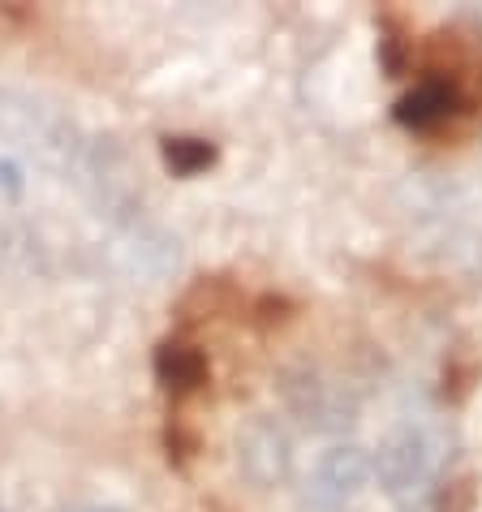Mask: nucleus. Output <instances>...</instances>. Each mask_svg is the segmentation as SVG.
<instances>
[{
    "label": "nucleus",
    "instance_id": "8",
    "mask_svg": "<svg viewBox=\"0 0 482 512\" xmlns=\"http://www.w3.org/2000/svg\"><path fill=\"white\" fill-rule=\"evenodd\" d=\"M61 512H121V508H108V504H74V508H61Z\"/></svg>",
    "mask_w": 482,
    "mask_h": 512
},
{
    "label": "nucleus",
    "instance_id": "7",
    "mask_svg": "<svg viewBox=\"0 0 482 512\" xmlns=\"http://www.w3.org/2000/svg\"><path fill=\"white\" fill-rule=\"evenodd\" d=\"M168 164L190 177V173H198V168L211 164V147L198 142V138H177V142H168Z\"/></svg>",
    "mask_w": 482,
    "mask_h": 512
},
{
    "label": "nucleus",
    "instance_id": "4",
    "mask_svg": "<svg viewBox=\"0 0 482 512\" xmlns=\"http://www.w3.org/2000/svg\"><path fill=\"white\" fill-rule=\"evenodd\" d=\"M237 474L254 482L259 491L285 487L293 478V439L285 431V422L272 414H254L237 431Z\"/></svg>",
    "mask_w": 482,
    "mask_h": 512
},
{
    "label": "nucleus",
    "instance_id": "6",
    "mask_svg": "<svg viewBox=\"0 0 482 512\" xmlns=\"http://www.w3.org/2000/svg\"><path fill=\"white\" fill-rule=\"evenodd\" d=\"M203 375H207V366L198 358V349H190V345H164L160 349V379L168 388H177V392L198 388Z\"/></svg>",
    "mask_w": 482,
    "mask_h": 512
},
{
    "label": "nucleus",
    "instance_id": "1",
    "mask_svg": "<svg viewBox=\"0 0 482 512\" xmlns=\"http://www.w3.org/2000/svg\"><path fill=\"white\" fill-rule=\"evenodd\" d=\"M439 465H444L439 435L422 422H401L396 431L379 439V452L371 457V474L388 500L418 504V500H427V491L435 487Z\"/></svg>",
    "mask_w": 482,
    "mask_h": 512
},
{
    "label": "nucleus",
    "instance_id": "3",
    "mask_svg": "<svg viewBox=\"0 0 482 512\" xmlns=\"http://www.w3.org/2000/svg\"><path fill=\"white\" fill-rule=\"evenodd\" d=\"M371 478H375L371 452L358 444H332L310 465L306 487H302V508L306 512H349Z\"/></svg>",
    "mask_w": 482,
    "mask_h": 512
},
{
    "label": "nucleus",
    "instance_id": "5",
    "mask_svg": "<svg viewBox=\"0 0 482 512\" xmlns=\"http://www.w3.org/2000/svg\"><path fill=\"white\" fill-rule=\"evenodd\" d=\"M461 108V87L452 78H422L401 104H396V121L409 130H435L452 112Z\"/></svg>",
    "mask_w": 482,
    "mask_h": 512
},
{
    "label": "nucleus",
    "instance_id": "2",
    "mask_svg": "<svg viewBox=\"0 0 482 512\" xmlns=\"http://www.w3.org/2000/svg\"><path fill=\"white\" fill-rule=\"evenodd\" d=\"M280 396H285L289 414L319 435H336L358 422V396L345 383L315 371V366H297L280 379Z\"/></svg>",
    "mask_w": 482,
    "mask_h": 512
}]
</instances>
